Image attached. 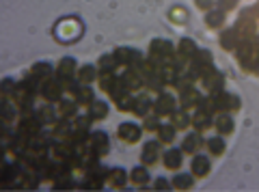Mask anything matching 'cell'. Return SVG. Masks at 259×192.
I'll return each mask as SVG.
<instances>
[{
	"label": "cell",
	"instance_id": "59",
	"mask_svg": "<svg viewBox=\"0 0 259 192\" xmlns=\"http://www.w3.org/2000/svg\"><path fill=\"white\" fill-rule=\"evenodd\" d=\"M253 11H255V18L259 20V0H257V3H255V7H253Z\"/></svg>",
	"mask_w": 259,
	"mask_h": 192
},
{
	"label": "cell",
	"instance_id": "48",
	"mask_svg": "<svg viewBox=\"0 0 259 192\" xmlns=\"http://www.w3.org/2000/svg\"><path fill=\"white\" fill-rule=\"evenodd\" d=\"M127 93H132V91L127 89V86H125V82H123V80H121V76H119L117 84H115V89H112V91L108 93V98H110V102H112V104H117L121 98H125Z\"/></svg>",
	"mask_w": 259,
	"mask_h": 192
},
{
	"label": "cell",
	"instance_id": "42",
	"mask_svg": "<svg viewBox=\"0 0 259 192\" xmlns=\"http://www.w3.org/2000/svg\"><path fill=\"white\" fill-rule=\"evenodd\" d=\"M80 106H84V108H89L91 104L95 102V91L91 89V84H82L80 86V91L76 93V98H74Z\"/></svg>",
	"mask_w": 259,
	"mask_h": 192
},
{
	"label": "cell",
	"instance_id": "18",
	"mask_svg": "<svg viewBox=\"0 0 259 192\" xmlns=\"http://www.w3.org/2000/svg\"><path fill=\"white\" fill-rule=\"evenodd\" d=\"M240 41H242V37H240L236 26L223 28L221 30V37H218V43H221V47H223V50H227V52H236Z\"/></svg>",
	"mask_w": 259,
	"mask_h": 192
},
{
	"label": "cell",
	"instance_id": "27",
	"mask_svg": "<svg viewBox=\"0 0 259 192\" xmlns=\"http://www.w3.org/2000/svg\"><path fill=\"white\" fill-rule=\"evenodd\" d=\"M205 147H207V154L212 158H221V156H225V151H227V140H225L223 134L207 136V138H205Z\"/></svg>",
	"mask_w": 259,
	"mask_h": 192
},
{
	"label": "cell",
	"instance_id": "1",
	"mask_svg": "<svg viewBox=\"0 0 259 192\" xmlns=\"http://www.w3.org/2000/svg\"><path fill=\"white\" fill-rule=\"evenodd\" d=\"M54 37L61 43H74L82 37V22L78 18H65L54 26Z\"/></svg>",
	"mask_w": 259,
	"mask_h": 192
},
{
	"label": "cell",
	"instance_id": "53",
	"mask_svg": "<svg viewBox=\"0 0 259 192\" xmlns=\"http://www.w3.org/2000/svg\"><path fill=\"white\" fill-rule=\"evenodd\" d=\"M168 18H171V22H175V24H186L188 11H186L184 7H173V9L168 11Z\"/></svg>",
	"mask_w": 259,
	"mask_h": 192
},
{
	"label": "cell",
	"instance_id": "12",
	"mask_svg": "<svg viewBox=\"0 0 259 192\" xmlns=\"http://www.w3.org/2000/svg\"><path fill=\"white\" fill-rule=\"evenodd\" d=\"M225 74L221 69H214L212 74H207L203 80H201V86L205 89V93H209V95H218V93H223V91H227L225 89Z\"/></svg>",
	"mask_w": 259,
	"mask_h": 192
},
{
	"label": "cell",
	"instance_id": "28",
	"mask_svg": "<svg viewBox=\"0 0 259 192\" xmlns=\"http://www.w3.org/2000/svg\"><path fill=\"white\" fill-rule=\"evenodd\" d=\"M84 177H89L91 181H95V183H100V186H104V183L108 181V175H110V169L106 164H102V162H97L95 166H91L89 171H84L82 173Z\"/></svg>",
	"mask_w": 259,
	"mask_h": 192
},
{
	"label": "cell",
	"instance_id": "37",
	"mask_svg": "<svg viewBox=\"0 0 259 192\" xmlns=\"http://www.w3.org/2000/svg\"><path fill=\"white\" fill-rule=\"evenodd\" d=\"M175 136H177V130H175L173 123H162L160 130L156 132V138L162 142V145H166V147H171L175 142Z\"/></svg>",
	"mask_w": 259,
	"mask_h": 192
},
{
	"label": "cell",
	"instance_id": "6",
	"mask_svg": "<svg viewBox=\"0 0 259 192\" xmlns=\"http://www.w3.org/2000/svg\"><path fill=\"white\" fill-rule=\"evenodd\" d=\"M212 98L216 102L218 113H238V110L242 108V100H240V95H236V93L223 91L218 95H212Z\"/></svg>",
	"mask_w": 259,
	"mask_h": 192
},
{
	"label": "cell",
	"instance_id": "16",
	"mask_svg": "<svg viewBox=\"0 0 259 192\" xmlns=\"http://www.w3.org/2000/svg\"><path fill=\"white\" fill-rule=\"evenodd\" d=\"M205 147V138H203V134L201 132H197V130H192V132H188L182 138V149H184V154H190V156H194V154H199L201 149Z\"/></svg>",
	"mask_w": 259,
	"mask_h": 192
},
{
	"label": "cell",
	"instance_id": "24",
	"mask_svg": "<svg viewBox=\"0 0 259 192\" xmlns=\"http://www.w3.org/2000/svg\"><path fill=\"white\" fill-rule=\"evenodd\" d=\"M190 127L192 130H197V132H201V134H205L209 127H214V115L194 110V113L190 115Z\"/></svg>",
	"mask_w": 259,
	"mask_h": 192
},
{
	"label": "cell",
	"instance_id": "35",
	"mask_svg": "<svg viewBox=\"0 0 259 192\" xmlns=\"http://www.w3.org/2000/svg\"><path fill=\"white\" fill-rule=\"evenodd\" d=\"M168 123H173L177 132H186V130H190V113H188V110L177 108L175 113H173L171 117H168Z\"/></svg>",
	"mask_w": 259,
	"mask_h": 192
},
{
	"label": "cell",
	"instance_id": "17",
	"mask_svg": "<svg viewBox=\"0 0 259 192\" xmlns=\"http://www.w3.org/2000/svg\"><path fill=\"white\" fill-rule=\"evenodd\" d=\"M89 145H91L95 156L104 158V156H108V151H110V138H108V134L104 130H95V132H91V140H89Z\"/></svg>",
	"mask_w": 259,
	"mask_h": 192
},
{
	"label": "cell",
	"instance_id": "46",
	"mask_svg": "<svg viewBox=\"0 0 259 192\" xmlns=\"http://www.w3.org/2000/svg\"><path fill=\"white\" fill-rule=\"evenodd\" d=\"M197 110H201V113H207V115H216L218 110H216V102H214V98L212 95H201V100H199V104H197Z\"/></svg>",
	"mask_w": 259,
	"mask_h": 192
},
{
	"label": "cell",
	"instance_id": "9",
	"mask_svg": "<svg viewBox=\"0 0 259 192\" xmlns=\"http://www.w3.org/2000/svg\"><path fill=\"white\" fill-rule=\"evenodd\" d=\"M143 125L139 123H134V121H123L119 127H117V136H119V140H123L127 142V145H136L141 138H143Z\"/></svg>",
	"mask_w": 259,
	"mask_h": 192
},
{
	"label": "cell",
	"instance_id": "13",
	"mask_svg": "<svg viewBox=\"0 0 259 192\" xmlns=\"http://www.w3.org/2000/svg\"><path fill=\"white\" fill-rule=\"evenodd\" d=\"M184 149L182 147H166L164 149V154H162V164H164V169L166 171H180L182 169V164H184Z\"/></svg>",
	"mask_w": 259,
	"mask_h": 192
},
{
	"label": "cell",
	"instance_id": "38",
	"mask_svg": "<svg viewBox=\"0 0 259 192\" xmlns=\"http://www.w3.org/2000/svg\"><path fill=\"white\" fill-rule=\"evenodd\" d=\"M117 80H119L117 71H100V76H97V84H100V89L104 93H110L112 89H115Z\"/></svg>",
	"mask_w": 259,
	"mask_h": 192
},
{
	"label": "cell",
	"instance_id": "40",
	"mask_svg": "<svg viewBox=\"0 0 259 192\" xmlns=\"http://www.w3.org/2000/svg\"><path fill=\"white\" fill-rule=\"evenodd\" d=\"M194 175L192 173H177L173 175V179H171V186L173 190H190L194 186Z\"/></svg>",
	"mask_w": 259,
	"mask_h": 192
},
{
	"label": "cell",
	"instance_id": "45",
	"mask_svg": "<svg viewBox=\"0 0 259 192\" xmlns=\"http://www.w3.org/2000/svg\"><path fill=\"white\" fill-rule=\"evenodd\" d=\"M52 186H54V190H80V181L74 175H65V177L56 179Z\"/></svg>",
	"mask_w": 259,
	"mask_h": 192
},
{
	"label": "cell",
	"instance_id": "44",
	"mask_svg": "<svg viewBox=\"0 0 259 192\" xmlns=\"http://www.w3.org/2000/svg\"><path fill=\"white\" fill-rule=\"evenodd\" d=\"M209 63H214V57H212V52L209 50H205V47H199L197 54L190 59L192 67H205V65H209Z\"/></svg>",
	"mask_w": 259,
	"mask_h": 192
},
{
	"label": "cell",
	"instance_id": "31",
	"mask_svg": "<svg viewBox=\"0 0 259 192\" xmlns=\"http://www.w3.org/2000/svg\"><path fill=\"white\" fill-rule=\"evenodd\" d=\"M28 71L44 82V80H48V78H54L56 67H52V63H48V61H37V63H32V67Z\"/></svg>",
	"mask_w": 259,
	"mask_h": 192
},
{
	"label": "cell",
	"instance_id": "54",
	"mask_svg": "<svg viewBox=\"0 0 259 192\" xmlns=\"http://www.w3.org/2000/svg\"><path fill=\"white\" fill-rule=\"evenodd\" d=\"M63 86H65V93H67L69 98H76V93L80 91V86H82V84H80L78 78H71V80H65Z\"/></svg>",
	"mask_w": 259,
	"mask_h": 192
},
{
	"label": "cell",
	"instance_id": "36",
	"mask_svg": "<svg viewBox=\"0 0 259 192\" xmlns=\"http://www.w3.org/2000/svg\"><path fill=\"white\" fill-rule=\"evenodd\" d=\"M87 113L91 115L93 121H104L110 113V106H108V102H104V100H95L91 106L87 108Z\"/></svg>",
	"mask_w": 259,
	"mask_h": 192
},
{
	"label": "cell",
	"instance_id": "32",
	"mask_svg": "<svg viewBox=\"0 0 259 192\" xmlns=\"http://www.w3.org/2000/svg\"><path fill=\"white\" fill-rule=\"evenodd\" d=\"M225 24H227V13H225V11H221V9H216V7H214L212 11L205 13V26H207V28H212V30H223Z\"/></svg>",
	"mask_w": 259,
	"mask_h": 192
},
{
	"label": "cell",
	"instance_id": "21",
	"mask_svg": "<svg viewBox=\"0 0 259 192\" xmlns=\"http://www.w3.org/2000/svg\"><path fill=\"white\" fill-rule=\"evenodd\" d=\"M80 104L74 100V98H63L59 104H56V110H59V117L61 119H69V121H74V119L80 115Z\"/></svg>",
	"mask_w": 259,
	"mask_h": 192
},
{
	"label": "cell",
	"instance_id": "11",
	"mask_svg": "<svg viewBox=\"0 0 259 192\" xmlns=\"http://www.w3.org/2000/svg\"><path fill=\"white\" fill-rule=\"evenodd\" d=\"M190 173L194 175L197 179H203L212 173V160H209L207 154H194L192 160H190Z\"/></svg>",
	"mask_w": 259,
	"mask_h": 192
},
{
	"label": "cell",
	"instance_id": "29",
	"mask_svg": "<svg viewBox=\"0 0 259 192\" xmlns=\"http://www.w3.org/2000/svg\"><path fill=\"white\" fill-rule=\"evenodd\" d=\"M130 181V173L125 169H121V166H117V169H110V175H108V186L115 188V190H123L127 186Z\"/></svg>",
	"mask_w": 259,
	"mask_h": 192
},
{
	"label": "cell",
	"instance_id": "22",
	"mask_svg": "<svg viewBox=\"0 0 259 192\" xmlns=\"http://www.w3.org/2000/svg\"><path fill=\"white\" fill-rule=\"evenodd\" d=\"M54 136H52V130H44L39 132V134H35L30 138V149L32 151H50L52 149V145H54Z\"/></svg>",
	"mask_w": 259,
	"mask_h": 192
},
{
	"label": "cell",
	"instance_id": "2",
	"mask_svg": "<svg viewBox=\"0 0 259 192\" xmlns=\"http://www.w3.org/2000/svg\"><path fill=\"white\" fill-rule=\"evenodd\" d=\"M257 24H259V20L255 18L253 7H246V9H242L240 15H238L236 28H238V33H240L242 39H253V37H259Z\"/></svg>",
	"mask_w": 259,
	"mask_h": 192
},
{
	"label": "cell",
	"instance_id": "5",
	"mask_svg": "<svg viewBox=\"0 0 259 192\" xmlns=\"http://www.w3.org/2000/svg\"><path fill=\"white\" fill-rule=\"evenodd\" d=\"M115 59H117V63H119V67H123V69H127V67H136L139 63L143 61V54L136 50V47H130V45H121V47H115Z\"/></svg>",
	"mask_w": 259,
	"mask_h": 192
},
{
	"label": "cell",
	"instance_id": "3",
	"mask_svg": "<svg viewBox=\"0 0 259 192\" xmlns=\"http://www.w3.org/2000/svg\"><path fill=\"white\" fill-rule=\"evenodd\" d=\"M65 98V86L59 78H48L41 82V100L50 104H59Z\"/></svg>",
	"mask_w": 259,
	"mask_h": 192
},
{
	"label": "cell",
	"instance_id": "41",
	"mask_svg": "<svg viewBox=\"0 0 259 192\" xmlns=\"http://www.w3.org/2000/svg\"><path fill=\"white\" fill-rule=\"evenodd\" d=\"M197 50H199V45L192 41L190 37H184V39H180V41H177V54H182L184 59H192L194 54H197Z\"/></svg>",
	"mask_w": 259,
	"mask_h": 192
},
{
	"label": "cell",
	"instance_id": "33",
	"mask_svg": "<svg viewBox=\"0 0 259 192\" xmlns=\"http://www.w3.org/2000/svg\"><path fill=\"white\" fill-rule=\"evenodd\" d=\"M164 89H166V82L162 80L160 71H153V74L145 76V91H147V93L160 95V93H164Z\"/></svg>",
	"mask_w": 259,
	"mask_h": 192
},
{
	"label": "cell",
	"instance_id": "56",
	"mask_svg": "<svg viewBox=\"0 0 259 192\" xmlns=\"http://www.w3.org/2000/svg\"><path fill=\"white\" fill-rule=\"evenodd\" d=\"M236 7H238V0H216V9H221L225 13L233 11Z\"/></svg>",
	"mask_w": 259,
	"mask_h": 192
},
{
	"label": "cell",
	"instance_id": "19",
	"mask_svg": "<svg viewBox=\"0 0 259 192\" xmlns=\"http://www.w3.org/2000/svg\"><path fill=\"white\" fill-rule=\"evenodd\" d=\"M153 113V100H151V93H136V102H134V110L132 115L139 117V119H145Z\"/></svg>",
	"mask_w": 259,
	"mask_h": 192
},
{
	"label": "cell",
	"instance_id": "57",
	"mask_svg": "<svg viewBox=\"0 0 259 192\" xmlns=\"http://www.w3.org/2000/svg\"><path fill=\"white\" fill-rule=\"evenodd\" d=\"M194 7H197L199 11L207 13V11H212L216 7V0H194Z\"/></svg>",
	"mask_w": 259,
	"mask_h": 192
},
{
	"label": "cell",
	"instance_id": "50",
	"mask_svg": "<svg viewBox=\"0 0 259 192\" xmlns=\"http://www.w3.org/2000/svg\"><path fill=\"white\" fill-rule=\"evenodd\" d=\"M160 76H162V80H164V82H166V86H173V82H175V80L180 78L182 74H177V71L173 69L171 63H166V65L160 69Z\"/></svg>",
	"mask_w": 259,
	"mask_h": 192
},
{
	"label": "cell",
	"instance_id": "15",
	"mask_svg": "<svg viewBox=\"0 0 259 192\" xmlns=\"http://www.w3.org/2000/svg\"><path fill=\"white\" fill-rule=\"evenodd\" d=\"M121 80H123L125 86H127V89L132 91V93L145 91V76H143L136 67H127V69L121 71Z\"/></svg>",
	"mask_w": 259,
	"mask_h": 192
},
{
	"label": "cell",
	"instance_id": "55",
	"mask_svg": "<svg viewBox=\"0 0 259 192\" xmlns=\"http://www.w3.org/2000/svg\"><path fill=\"white\" fill-rule=\"evenodd\" d=\"M190 86H194V82H192V80L186 76V74H182V76L173 82V89H175L177 93H182V91H186V89H190Z\"/></svg>",
	"mask_w": 259,
	"mask_h": 192
},
{
	"label": "cell",
	"instance_id": "52",
	"mask_svg": "<svg viewBox=\"0 0 259 192\" xmlns=\"http://www.w3.org/2000/svg\"><path fill=\"white\" fill-rule=\"evenodd\" d=\"M95 121H93V119H91V115H78L76 119H74V130H91V125H93Z\"/></svg>",
	"mask_w": 259,
	"mask_h": 192
},
{
	"label": "cell",
	"instance_id": "49",
	"mask_svg": "<svg viewBox=\"0 0 259 192\" xmlns=\"http://www.w3.org/2000/svg\"><path fill=\"white\" fill-rule=\"evenodd\" d=\"M134 102H136V93H127L125 98H121L115 106H117V110L119 113H130L132 115V110H134Z\"/></svg>",
	"mask_w": 259,
	"mask_h": 192
},
{
	"label": "cell",
	"instance_id": "43",
	"mask_svg": "<svg viewBox=\"0 0 259 192\" xmlns=\"http://www.w3.org/2000/svg\"><path fill=\"white\" fill-rule=\"evenodd\" d=\"M97 69L100 71H117L119 69V63L115 59V52H106L97 59Z\"/></svg>",
	"mask_w": 259,
	"mask_h": 192
},
{
	"label": "cell",
	"instance_id": "8",
	"mask_svg": "<svg viewBox=\"0 0 259 192\" xmlns=\"http://www.w3.org/2000/svg\"><path fill=\"white\" fill-rule=\"evenodd\" d=\"M149 54L162 59L164 63H171V59L177 54V45H173V41H168V39H153L149 43Z\"/></svg>",
	"mask_w": 259,
	"mask_h": 192
},
{
	"label": "cell",
	"instance_id": "47",
	"mask_svg": "<svg viewBox=\"0 0 259 192\" xmlns=\"http://www.w3.org/2000/svg\"><path fill=\"white\" fill-rule=\"evenodd\" d=\"M160 125H162V117L156 115V113H151L149 117L143 119V130L149 132V134H156V132L160 130Z\"/></svg>",
	"mask_w": 259,
	"mask_h": 192
},
{
	"label": "cell",
	"instance_id": "4",
	"mask_svg": "<svg viewBox=\"0 0 259 192\" xmlns=\"http://www.w3.org/2000/svg\"><path fill=\"white\" fill-rule=\"evenodd\" d=\"M177 108H180V100H177L173 93H166V91L160 93L156 102H153V113L160 117H171Z\"/></svg>",
	"mask_w": 259,
	"mask_h": 192
},
{
	"label": "cell",
	"instance_id": "51",
	"mask_svg": "<svg viewBox=\"0 0 259 192\" xmlns=\"http://www.w3.org/2000/svg\"><path fill=\"white\" fill-rule=\"evenodd\" d=\"M18 89V80L13 78H3V82H0V93H3V98H11Z\"/></svg>",
	"mask_w": 259,
	"mask_h": 192
},
{
	"label": "cell",
	"instance_id": "25",
	"mask_svg": "<svg viewBox=\"0 0 259 192\" xmlns=\"http://www.w3.org/2000/svg\"><path fill=\"white\" fill-rule=\"evenodd\" d=\"M37 117L39 121L44 123V127H52L56 121H59V110H56V106H52L50 102L41 104V106H37Z\"/></svg>",
	"mask_w": 259,
	"mask_h": 192
},
{
	"label": "cell",
	"instance_id": "26",
	"mask_svg": "<svg viewBox=\"0 0 259 192\" xmlns=\"http://www.w3.org/2000/svg\"><path fill=\"white\" fill-rule=\"evenodd\" d=\"M50 130H52L54 140H69L71 134H74V121H69V119H59Z\"/></svg>",
	"mask_w": 259,
	"mask_h": 192
},
{
	"label": "cell",
	"instance_id": "14",
	"mask_svg": "<svg viewBox=\"0 0 259 192\" xmlns=\"http://www.w3.org/2000/svg\"><path fill=\"white\" fill-rule=\"evenodd\" d=\"M56 78L61 80V82H65V80H71V78H76V74H78V61L74 59V57H63L59 63H56Z\"/></svg>",
	"mask_w": 259,
	"mask_h": 192
},
{
	"label": "cell",
	"instance_id": "7",
	"mask_svg": "<svg viewBox=\"0 0 259 192\" xmlns=\"http://www.w3.org/2000/svg\"><path fill=\"white\" fill-rule=\"evenodd\" d=\"M162 142L158 140V138H153V140H147L143 145V149H141V164H145V166H156L160 160H162Z\"/></svg>",
	"mask_w": 259,
	"mask_h": 192
},
{
	"label": "cell",
	"instance_id": "30",
	"mask_svg": "<svg viewBox=\"0 0 259 192\" xmlns=\"http://www.w3.org/2000/svg\"><path fill=\"white\" fill-rule=\"evenodd\" d=\"M130 181L134 183V186L139 188H147V183L151 181V173H149V166H134L132 171H130Z\"/></svg>",
	"mask_w": 259,
	"mask_h": 192
},
{
	"label": "cell",
	"instance_id": "34",
	"mask_svg": "<svg viewBox=\"0 0 259 192\" xmlns=\"http://www.w3.org/2000/svg\"><path fill=\"white\" fill-rule=\"evenodd\" d=\"M97 76H100V69H97V65H91V63L80 65L78 74H76V78L80 80V84H93V82H97Z\"/></svg>",
	"mask_w": 259,
	"mask_h": 192
},
{
	"label": "cell",
	"instance_id": "23",
	"mask_svg": "<svg viewBox=\"0 0 259 192\" xmlns=\"http://www.w3.org/2000/svg\"><path fill=\"white\" fill-rule=\"evenodd\" d=\"M201 95H203V93H201L197 86H190V89L182 91L180 98H177V100H180V108L182 110H188V113H190V110H197V104L201 100Z\"/></svg>",
	"mask_w": 259,
	"mask_h": 192
},
{
	"label": "cell",
	"instance_id": "20",
	"mask_svg": "<svg viewBox=\"0 0 259 192\" xmlns=\"http://www.w3.org/2000/svg\"><path fill=\"white\" fill-rule=\"evenodd\" d=\"M214 127H216L218 134L231 136L236 132V119H233V113H216L214 115Z\"/></svg>",
	"mask_w": 259,
	"mask_h": 192
},
{
	"label": "cell",
	"instance_id": "58",
	"mask_svg": "<svg viewBox=\"0 0 259 192\" xmlns=\"http://www.w3.org/2000/svg\"><path fill=\"white\" fill-rule=\"evenodd\" d=\"M153 190L166 192V190H173V186H171V181H168V179H164V177H156V181H153Z\"/></svg>",
	"mask_w": 259,
	"mask_h": 192
},
{
	"label": "cell",
	"instance_id": "39",
	"mask_svg": "<svg viewBox=\"0 0 259 192\" xmlns=\"http://www.w3.org/2000/svg\"><path fill=\"white\" fill-rule=\"evenodd\" d=\"M74 145H71V140H56L52 145V156L56 160H69V156L74 154Z\"/></svg>",
	"mask_w": 259,
	"mask_h": 192
},
{
	"label": "cell",
	"instance_id": "10",
	"mask_svg": "<svg viewBox=\"0 0 259 192\" xmlns=\"http://www.w3.org/2000/svg\"><path fill=\"white\" fill-rule=\"evenodd\" d=\"M44 130V123L39 121V117L37 113H32V115H24L18 119V123H15V132H20L24 136H28V138H32L35 134H39Z\"/></svg>",
	"mask_w": 259,
	"mask_h": 192
}]
</instances>
